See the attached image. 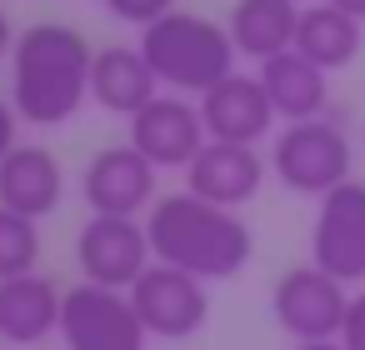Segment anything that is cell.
Returning a JSON list of instances; mask_svg holds the SVG:
<instances>
[{"mask_svg": "<svg viewBox=\"0 0 365 350\" xmlns=\"http://www.w3.org/2000/svg\"><path fill=\"white\" fill-rule=\"evenodd\" d=\"M91 41L66 21H36L11 46V105L31 125H66L91 101Z\"/></svg>", "mask_w": 365, "mask_h": 350, "instance_id": "cell-1", "label": "cell"}, {"mask_svg": "<svg viewBox=\"0 0 365 350\" xmlns=\"http://www.w3.org/2000/svg\"><path fill=\"white\" fill-rule=\"evenodd\" d=\"M145 220V235H150V250L155 260L175 265V270H190L195 280H230L250 265L255 255V235L250 225L225 210V205H210L190 190H175V195H155V205L140 215Z\"/></svg>", "mask_w": 365, "mask_h": 350, "instance_id": "cell-2", "label": "cell"}, {"mask_svg": "<svg viewBox=\"0 0 365 350\" xmlns=\"http://www.w3.org/2000/svg\"><path fill=\"white\" fill-rule=\"evenodd\" d=\"M140 56L150 66V76L160 81V91L175 96H205L210 86H220L235 71V46L225 21L195 16V11H165L160 21L140 26Z\"/></svg>", "mask_w": 365, "mask_h": 350, "instance_id": "cell-3", "label": "cell"}, {"mask_svg": "<svg viewBox=\"0 0 365 350\" xmlns=\"http://www.w3.org/2000/svg\"><path fill=\"white\" fill-rule=\"evenodd\" d=\"M270 170L285 190L295 195H330L335 185L350 180V135L330 120V115H315V120H290L280 135H275V150H270Z\"/></svg>", "mask_w": 365, "mask_h": 350, "instance_id": "cell-4", "label": "cell"}, {"mask_svg": "<svg viewBox=\"0 0 365 350\" xmlns=\"http://www.w3.org/2000/svg\"><path fill=\"white\" fill-rule=\"evenodd\" d=\"M66 350H145L150 335L130 305L125 290L96 285V280H76L61 295V330Z\"/></svg>", "mask_w": 365, "mask_h": 350, "instance_id": "cell-5", "label": "cell"}, {"mask_svg": "<svg viewBox=\"0 0 365 350\" xmlns=\"http://www.w3.org/2000/svg\"><path fill=\"white\" fill-rule=\"evenodd\" d=\"M345 310H350L345 280H335L315 260L290 265L270 290V315H275V325L285 335H295V345L300 340H340Z\"/></svg>", "mask_w": 365, "mask_h": 350, "instance_id": "cell-6", "label": "cell"}, {"mask_svg": "<svg viewBox=\"0 0 365 350\" xmlns=\"http://www.w3.org/2000/svg\"><path fill=\"white\" fill-rule=\"evenodd\" d=\"M76 265H81V280L130 290L155 265L145 220L140 215H91L76 235Z\"/></svg>", "mask_w": 365, "mask_h": 350, "instance_id": "cell-7", "label": "cell"}, {"mask_svg": "<svg viewBox=\"0 0 365 350\" xmlns=\"http://www.w3.org/2000/svg\"><path fill=\"white\" fill-rule=\"evenodd\" d=\"M130 305L145 325V335L155 340H190L205 330L210 320V295H205V280H195L190 270H175L165 260H155L130 290Z\"/></svg>", "mask_w": 365, "mask_h": 350, "instance_id": "cell-8", "label": "cell"}, {"mask_svg": "<svg viewBox=\"0 0 365 350\" xmlns=\"http://www.w3.org/2000/svg\"><path fill=\"white\" fill-rule=\"evenodd\" d=\"M310 260L345 285L365 280V180L350 175L345 185H335L330 195L315 200Z\"/></svg>", "mask_w": 365, "mask_h": 350, "instance_id": "cell-9", "label": "cell"}, {"mask_svg": "<svg viewBox=\"0 0 365 350\" xmlns=\"http://www.w3.org/2000/svg\"><path fill=\"white\" fill-rule=\"evenodd\" d=\"M155 165L125 140V145H106L86 160L81 170V195L91 205V215H145L155 205Z\"/></svg>", "mask_w": 365, "mask_h": 350, "instance_id": "cell-10", "label": "cell"}, {"mask_svg": "<svg viewBox=\"0 0 365 350\" xmlns=\"http://www.w3.org/2000/svg\"><path fill=\"white\" fill-rule=\"evenodd\" d=\"M205 120L200 105L185 96H155L145 110L130 115V145L155 165V170H185L200 145H205Z\"/></svg>", "mask_w": 365, "mask_h": 350, "instance_id": "cell-11", "label": "cell"}, {"mask_svg": "<svg viewBox=\"0 0 365 350\" xmlns=\"http://www.w3.org/2000/svg\"><path fill=\"white\" fill-rule=\"evenodd\" d=\"M200 120L210 140H230V145H260L275 130V105L260 86V76L230 71L220 86H210L200 101Z\"/></svg>", "mask_w": 365, "mask_h": 350, "instance_id": "cell-12", "label": "cell"}, {"mask_svg": "<svg viewBox=\"0 0 365 350\" xmlns=\"http://www.w3.org/2000/svg\"><path fill=\"white\" fill-rule=\"evenodd\" d=\"M265 185V160L255 145H230V140H205L200 155L185 165V190L210 200V205H225V210H240L260 195Z\"/></svg>", "mask_w": 365, "mask_h": 350, "instance_id": "cell-13", "label": "cell"}, {"mask_svg": "<svg viewBox=\"0 0 365 350\" xmlns=\"http://www.w3.org/2000/svg\"><path fill=\"white\" fill-rule=\"evenodd\" d=\"M61 200H66V170H61L51 145L16 140L0 155V205L6 210L46 220V215L61 210Z\"/></svg>", "mask_w": 365, "mask_h": 350, "instance_id": "cell-14", "label": "cell"}, {"mask_svg": "<svg viewBox=\"0 0 365 350\" xmlns=\"http://www.w3.org/2000/svg\"><path fill=\"white\" fill-rule=\"evenodd\" d=\"M61 285L41 270L0 280V340L6 345H41L61 330Z\"/></svg>", "mask_w": 365, "mask_h": 350, "instance_id": "cell-15", "label": "cell"}, {"mask_svg": "<svg viewBox=\"0 0 365 350\" xmlns=\"http://www.w3.org/2000/svg\"><path fill=\"white\" fill-rule=\"evenodd\" d=\"M155 96H160V81L150 76L140 46H106V51H96V61H91V101L106 115H125L130 120Z\"/></svg>", "mask_w": 365, "mask_h": 350, "instance_id": "cell-16", "label": "cell"}, {"mask_svg": "<svg viewBox=\"0 0 365 350\" xmlns=\"http://www.w3.org/2000/svg\"><path fill=\"white\" fill-rule=\"evenodd\" d=\"M260 86L275 105V120H315L330 105V71H320L315 61H305L300 51H280L270 61H260Z\"/></svg>", "mask_w": 365, "mask_h": 350, "instance_id": "cell-17", "label": "cell"}, {"mask_svg": "<svg viewBox=\"0 0 365 350\" xmlns=\"http://www.w3.org/2000/svg\"><path fill=\"white\" fill-rule=\"evenodd\" d=\"M295 26H300V0H235V11L225 16L235 56H250L255 66L295 51Z\"/></svg>", "mask_w": 365, "mask_h": 350, "instance_id": "cell-18", "label": "cell"}, {"mask_svg": "<svg viewBox=\"0 0 365 350\" xmlns=\"http://www.w3.org/2000/svg\"><path fill=\"white\" fill-rule=\"evenodd\" d=\"M365 46V26L345 11H335L330 0H315V6H300V26H295V51L305 61H315L320 71H340L360 56Z\"/></svg>", "mask_w": 365, "mask_h": 350, "instance_id": "cell-19", "label": "cell"}, {"mask_svg": "<svg viewBox=\"0 0 365 350\" xmlns=\"http://www.w3.org/2000/svg\"><path fill=\"white\" fill-rule=\"evenodd\" d=\"M36 260H41V220L0 205V280L31 275Z\"/></svg>", "mask_w": 365, "mask_h": 350, "instance_id": "cell-20", "label": "cell"}, {"mask_svg": "<svg viewBox=\"0 0 365 350\" xmlns=\"http://www.w3.org/2000/svg\"><path fill=\"white\" fill-rule=\"evenodd\" d=\"M106 11L115 21H125V26H150L165 11H175V0H106Z\"/></svg>", "mask_w": 365, "mask_h": 350, "instance_id": "cell-21", "label": "cell"}, {"mask_svg": "<svg viewBox=\"0 0 365 350\" xmlns=\"http://www.w3.org/2000/svg\"><path fill=\"white\" fill-rule=\"evenodd\" d=\"M340 345L345 350H365V295H350L345 325H340Z\"/></svg>", "mask_w": 365, "mask_h": 350, "instance_id": "cell-22", "label": "cell"}, {"mask_svg": "<svg viewBox=\"0 0 365 350\" xmlns=\"http://www.w3.org/2000/svg\"><path fill=\"white\" fill-rule=\"evenodd\" d=\"M16 125H21V115H16V105L0 96V155H6L11 145H16Z\"/></svg>", "mask_w": 365, "mask_h": 350, "instance_id": "cell-23", "label": "cell"}, {"mask_svg": "<svg viewBox=\"0 0 365 350\" xmlns=\"http://www.w3.org/2000/svg\"><path fill=\"white\" fill-rule=\"evenodd\" d=\"M11 46H16V31H11V16L0 11V61H11Z\"/></svg>", "mask_w": 365, "mask_h": 350, "instance_id": "cell-24", "label": "cell"}, {"mask_svg": "<svg viewBox=\"0 0 365 350\" xmlns=\"http://www.w3.org/2000/svg\"><path fill=\"white\" fill-rule=\"evenodd\" d=\"M335 11H345V16H355L360 26H365V0H330Z\"/></svg>", "mask_w": 365, "mask_h": 350, "instance_id": "cell-25", "label": "cell"}, {"mask_svg": "<svg viewBox=\"0 0 365 350\" xmlns=\"http://www.w3.org/2000/svg\"><path fill=\"white\" fill-rule=\"evenodd\" d=\"M295 350H345V345L340 340H300Z\"/></svg>", "mask_w": 365, "mask_h": 350, "instance_id": "cell-26", "label": "cell"}]
</instances>
